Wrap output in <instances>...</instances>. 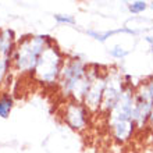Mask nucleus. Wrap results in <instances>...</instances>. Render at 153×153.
I'll use <instances>...</instances> for the list:
<instances>
[{
  "label": "nucleus",
  "mask_w": 153,
  "mask_h": 153,
  "mask_svg": "<svg viewBox=\"0 0 153 153\" xmlns=\"http://www.w3.org/2000/svg\"><path fill=\"white\" fill-rule=\"evenodd\" d=\"M53 42L54 39L49 35H31L18 40L11 56L13 70L20 74L32 75L43 50Z\"/></svg>",
  "instance_id": "f257e3e1"
},
{
  "label": "nucleus",
  "mask_w": 153,
  "mask_h": 153,
  "mask_svg": "<svg viewBox=\"0 0 153 153\" xmlns=\"http://www.w3.org/2000/svg\"><path fill=\"white\" fill-rule=\"evenodd\" d=\"M64 61L65 57L63 52L59 49L56 42H53L43 50L36 67H35V71L31 76L35 79V82H39L46 86L57 85Z\"/></svg>",
  "instance_id": "f03ea898"
},
{
  "label": "nucleus",
  "mask_w": 153,
  "mask_h": 153,
  "mask_svg": "<svg viewBox=\"0 0 153 153\" xmlns=\"http://www.w3.org/2000/svg\"><path fill=\"white\" fill-rule=\"evenodd\" d=\"M89 64H86L79 57H68L65 59L63 70L59 79V91L65 99H71L74 91L88 75Z\"/></svg>",
  "instance_id": "7ed1b4c3"
},
{
  "label": "nucleus",
  "mask_w": 153,
  "mask_h": 153,
  "mask_svg": "<svg viewBox=\"0 0 153 153\" xmlns=\"http://www.w3.org/2000/svg\"><path fill=\"white\" fill-rule=\"evenodd\" d=\"M124 85L125 84H124V81H123V75L118 71H111V68H110L99 113L105 114V116H109L113 111V109L116 107L118 100H120V96H121L123 89H124Z\"/></svg>",
  "instance_id": "20e7f679"
},
{
  "label": "nucleus",
  "mask_w": 153,
  "mask_h": 153,
  "mask_svg": "<svg viewBox=\"0 0 153 153\" xmlns=\"http://www.w3.org/2000/svg\"><path fill=\"white\" fill-rule=\"evenodd\" d=\"M63 116H64V123L70 128L74 131H78V132H82L88 128L92 113L85 107L82 102L70 99L64 105Z\"/></svg>",
  "instance_id": "39448f33"
},
{
  "label": "nucleus",
  "mask_w": 153,
  "mask_h": 153,
  "mask_svg": "<svg viewBox=\"0 0 153 153\" xmlns=\"http://www.w3.org/2000/svg\"><path fill=\"white\" fill-rule=\"evenodd\" d=\"M109 71H110V68H105V71L93 81L92 85H91V88L88 89V92L85 95L84 100H82L84 106L92 114L99 113L100 103H102V100H103V93H105V89H106L107 76H109Z\"/></svg>",
  "instance_id": "423d86ee"
},
{
  "label": "nucleus",
  "mask_w": 153,
  "mask_h": 153,
  "mask_svg": "<svg viewBox=\"0 0 153 153\" xmlns=\"http://www.w3.org/2000/svg\"><path fill=\"white\" fill-rule=\"evenodd\" d=\"M110 129H111V135L116 139L118 143H125L127 141H129L132 138L135 129H137V125L132 120L131 121H120V123H116V124L110 125Z\"/></svg>",
  "instance_id": "0eeeda50"
},
{
  "label": "nucleus",
  "mask_w": 153,
  "mask_h": 153,
  "mask_svg": "<svg viewBox=\"0 0 153 153\" xmlns=\"http://www.w3.org/2000/svg\"><path fill=\"white\" fill-rule=\"evenodd\" d=\"M14 107V96L10 92L4 91L0 93V117L7 118Z\"/></svg>",
  "instance_id": "6e6552de"
},
{
  "label": "nucleus",
  "mask_w": 153,
  "mask_h": 153,
  "mask_svg": "<svg viewBox=\"0 0 153 153\" xmlns=\"http://www.w3.org/2000/svg\"><path fill=\"white\" fill-rule=\"evenodd\" d=\"M120 32H127V33H131V35H137V31H134V29H129V28H121V29H116V31H107V32H97V31H86L89 36L95 38L96 40L99 42H106V40L109 39L111 35L114 33H120Z\"/></svg>",
  "instance_id": "1a4fd4ad"
},
{
  "label": "nucleus",
  "mask_w": 153,
  "mask_h": 153,
  "mask_svg": "<svg viewBox=\"0 0 153 153\" xmlns=\"http://www.w3.org/2000/svg\"><path fill=\"white\" fill-rule=\"evenodd\" d=\"M13 70V60L11 57H0V86L3 85L4 79Z\"/></svg>",
  "instance_id": "9d476101"
},
{
  "label": "nucleus",
  "mask_w": 153,
  "mask_h": 153,
  "mask_svg": "<svg viewBox=\"0 0 153 153\" xmlns=\"http://www.w3.org/2000/svg\"><path fill=\"white\" fill-rule=\"evenodd\" d=\"M148 8V3L143 1V0H137V1H132V3L128 4V10L132 14H139V13H143Z\"/></svg>",
  "instance_id": "9b49d317"
},
{
  "label": "nucleus",
  "mask_w": 153,
  "mask_h": 153,
  "mask_svg": "<svg viewBox=\"0 0 153 153\" xmlns=\"http://www.w3.org/2000/svg\"><path fill=\"white\" fill-rule=\"evenodd\" d=\"M54 20L57 21V24H65V25H75V18L74 16H68V14H56Z\"/></svg>",
  "instance_id": "f8f14e48"
},
{
  "label": "nucleus",
  "mask_w": 153,
  "mask_h": 153,
  "mask_svg": "<svg viewBox=\"0 0 153 153\" xmlns=\"http://www.w3.org/2000/svg\"><path fill=\"white\" fill-rule=\"evenodd\" d=\"M110 54L113 57H116V59H124V57L128 54V50H125V49H123L121 46L116 45V46L110 50Z\"/></svg>",
  "instance_id": "ddd939ff"
},
{
  "label": "nucleus",
  "mask_w": 153,
  "mask_h": 153,
  "mask_svg": "<svg viewBox=\"0 0 153 153\" xmlns=\"http://www.w3.org/2000/svg\"><path fill=\"white\" fill-rule=\"evenodd\" d=\"M142 85H143V88L146 89V92H148V95H149L150 100H152V105H153V76H150L149 79L143 81Z\"/></svg>",
  "instance_id": "4468645a"
},
{
  "label": "nucleus",
  "mask_w": 153,
  "mask_h": 153,
  "mask_svg": "<svg viewBox=\"0 0 153 153\" xmlns=\"http://www.w3.org/2000/svg\"><path fill=\"white\" fill-rule=\"evenodd\" d=\"M145 40L148 42V43H150V46H153V36H145Z\"/></svg>",
  "instance_id": "2eb2a0df"
},
{
  "label": "nucleus",
  "mask_w": 153,
  "mask_h": 153,
  "mask_svg": "<svg viewBox=\"0 0 153 153\" xmlns=\"http://www.w3.org/2000/svg\"><path fill=\"white\" fill-rule=\"evenodd\" d=\"M148 7H150V8H152V10H153V1H152V3H149V4H148Z\"/></svg>",
  "instance_id": "dca6fc26"
},
{
  "label": "nucleus",
  "mask_w": 153,
  "mask_h": 153,
  "mask_svg": "<svg viewBox=\"0 0 153 153\" xmlns=\"http://www.w3.org/2000/svg\"><path fill=\"white\" fill-rule=\"evenodd\" d=\"M152 52H153V46H152Z\"/></svg>",
  "instance_id": "f3484780"
},
{
  "label": "nucleus",
  "mask_w": 153,
  "mask_h": 153,
  "mask_svg": "<svg viewBox=\"0 0 153 153\" xmlns=\"http://www.w3.org/2000/svg\"><path fill=\"white\" fill-rule=\"evenodd\" d=\"M152 128H153V127H152Z\"/></svg>",
  "instance_id": "a211bd4d"
}]
</instances>
